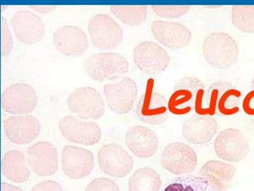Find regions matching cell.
Instances as JSON below:
<instances>
[{
    "label": "cell",
    "instance_id": "1",
    "mask_svg": "<svg viewBox=\"0 0 254 191\" xmlns=\"http://www.w3.org/2000/svg\"><path fill=\"white\" fill-rule=\"evenodd\" d=\"M203 54L207 63L216 69L225 70L236 63L239 47L236 41L223 32H215L206 37Z\"/></svg>",
    "mask_w": 254,
    "mask_h": 191
},
{
    "label": "cell",
    "instance_id": "2",
    "mask_svg": "<svg viewBox=\"0 0 254 191\" xmlns=\"http://www.w3.org/2000/svg\"><path fill=\"white\" fill-rule=\"evenodd\" d=\"M88 76L97 82L112 81L128 73V61L118 53H98L84 63Z\"/></svg>",
    "mask_w": 254,
    "mask_h": 191
},
{
    "label": "cell",
    "instance_id": "3",
    "mask_svg": "<svg viewBox=\"0 0 254 191\" xmlns=\"http://www.w3.org/2000/svg\"><path fill=\"white\" fill-rule=\"evenodd\" d=\"M241 92L232 84L218 81L211 85L207 92L208 108L211 115L230 116L240 110Z\"/></svg>",
    "mask_w": 254,
    "mask_h": 191
},
{
    "label": "cell",
    "instance_id": "4",
    "mask_svg": "<svg viewBox=\"0 0 254 191\" xmlns=\"http://www.w3.org/2000/svg\"><path fill=\"white\" fill-rule=\"evenodd\" d=\"M205 95L203 82L195 78H184L177 82L168 101V109L175 115H185L194 108L200 95Z\"/></svg>",
    "mask_w": 254,
    "mask_h": 191
},
{
    "label": "cell",
    "instance_id": "5",
    "mask_svg": "<svg viewBox=\"0 0 254 191\" xmlns=\"http://www.w3.org/2000/svg\"><path fill=\"white\" fill-rule=\"evenodd\" d=\"M88 29L92 43L99 49H113L123 41V29L108 15L97 14L93 16L88 22Z\"/></svg>",
    "mask_w": 254,
    "mask_h": 191
},
{
    "label": "cell",
    "instance_id": "6",
    "mask_svg": "<svg viewBox=\"0 0 254 191\" xmlns=\"http://www.w3.org/2000/svg\"><path fill=\"white\" fill-rule=\"evenodd\" d=\"M198 157L195 151L183 142L170 144L164 149L160 164L164 169L175 175L192 173L196 167Z\"/></svg>",
    "mask_w": 254,
    "mask_h": 191
},
{
    "label": "cell",
    "instance_id": "7",
    "mask_svg": "<svg viewBox=\"0 0 254 191\" xmlns=\"http://www.w3.org/2000/svg\"><path fill=\"white\" fill-rule=\"evenodd\" d=\"M68 108L80 118L97 120L105 113L103 98L95 89L80 87L70 95L67 100Z\"/></svg>",
    "mask_w": 254,
    "mask_h": 191
},
{
    "label": "cell",
    "instance_id": "8",
    "mask_svg": "<svg viewBox=\"0 0 254 191\" xmlns=\"http://www.w3.org/2000/svg\"><path fill=\"white\" fill-rule=\"evenodd\" d=\"M38 95L28 84L16 83L7 87L1 95V108L7 113L26 115L36 109Z\"/></svg>",
    "mask_w": 254,
    "mask_h": 191
},
{
    "label": "cell",
    "instance_id": "9",
    "mask_svg": "<svg viewBox=\"0 0 254 191\" xmlns=\"http://www.w3.org/2000/svg\"><path fill=\"white\" fill-rule=\"evenodd\" d=\"M133 60L138 68L148 75L163 73L170 63V58L161 46L153 41H143L133 49Z\"/></svg>",
    "mask_w": 254,
    "mask_h": 191
},
{
    "label": "cell",
    "instance_id": "10",
    "mask_svg": "<svg viewBox=\"0 0 254 191\" xmlns=\"http://www.w3.org/2000/svg\"><path fill=\"white\" fill-rule=\"evenodd\" d=\"M214 150L220 159L238 162L250 153V146L243 132L237 129L228 128L222 130L217 136Z\"/></svg>",
    "mask_w": 254,
    "mask_h": 191
},
{
    "label": "cell",
    "instance_id": "11",
    "mask_svg": "<svg viewBox=\"0 0 254 191\" xmlns=\"http://www.w3.org/2000/svg\"><path fill=\"white\" fill-rule=\"evenodd\" d=\"M98 164L105 174L115 178L127 177L133 167L131 156L122 146L115 143L105 145L100 149Z\"/></svg>",
    "mask_w": 254,
    "mask_h": 191
},
{
    "label": "cell",
    "instance_id": "12",
    "mask_svg": "<svg viewBox=\"0 0 254 191\" xmlns=\"http://www.w3.org/2000/svg\"><path fill=\"white\" fill-rule=\"evenodd\" d=\"M59 128L65 139L80 145H96L102 137L101 130L98 124L78 120L73 115L64 117L60 121Z\"/></svg>",
    "mask_w": 254,
    "mask_h": 191
},
{
    "label": "cell",
    "instance_id": "13",
    "mask_svg": "<svg viewBox=\"0 0 254 191\" xmlns=\"http://www.w3.org/2000/svg\"><path fill=\"white\" fill-rule=\"evenodd\" d=\"M104 94L110 109L124 115L133 108L138 95V87L132 79L125 78L118 83L105 85Z\"/></svg>",
    "mask_w": 254,
    "mask_h": 191
},
{
    "label": "cell",
    "instance_id": "14",
    "mask_svg": "<svg viewBox=\"0 0 254 191\" xmlns=\"http://www.w3.org/2000/svg\"><path fill=\"white\" fill-rule=\"evenodd\" d=\"M62 167L66 177L79 180L88 177L94 168V156L91 151L72 145L65 146Z\"/></svg>",
    "mask_w": 254,
    "mask_h": 191
},
{
    "label": "cell",
    "instance_id": "15",
    "mask_svg": "<svg viewBox=\"0 0 254 191\" xmlns=\"http://www.w3.org/2000/svg\"><path fill=\"white\" fill-rule=\"evenodd\" d=\"M11 24L15 36L23 44H36L42 41L46 33L43 19L28 10H19L15 13Z\"/></svg>",
    "mask_w": 254,
    "mask_h": 191
},
{
    "label": "cell",
    "instance_id": "16",
    "mask_svg": "<svg viewBox=\"0 0 254 191\" xmlns=\"http://www.w3.org/2000/svg\"><path fill=\"white\" fill-rule=\"evenodd\" d=\"M26 158L30 168L41 177L54 175L59 169L58 150L51 142H39L31 146Z\"/></svg>",
    "mask_w": 254,
    "mask_h": 191
},
{
    "label": "cell",
    "instance_id": "17",
    "mask_svg": "<svg viewBox=\"0 0 254 191\" xmlns=\"http://www.w3.org/2000/svg\"><path fill=\"white\" fill-rule=\"evenodd\" d=\"M4 128L10 142L16 145H26L39 136L41 126L33 115H16L4 121Z\"/></svg>",
    "mask_w": 254,
    "mask_h": 191
},
{
    "label": "cell",
    "instance_id": "18",
    "mask_svg": "<svg viewBox=\"0 0 254 191\" xmlns=\"http://www.w3.org/2000/svg\"><path fill=\"white\" fill-rule=\"evenodd\" d=\"M168 102L160 94L148 90L140 98L136 105V115L142 122L160 125L168 117Z\"/></svg>",
    "mask_w": 254,
    "mask_h": 191
},
{
    "label": "cell",
    "instance_id": "19",
    "mask_svg": "<svg viewBox=\"0 0 254 191\" xmlns=\"http://www.w3.org/2000/svg\"><path fill=\"white\" fill-rule=\"evenodd\" d=\"M57 50L68 57L81 56L88 48L86 33L77 26H65L57 29L53 35Z\"/></svg>",
    "mask_w": 254,
    "mask_h": 191
},
{
    "label": "cell",
    "instance_id": "20",
    "mask_svg": "<svg viewBox=\"0 0 254 191\" xmlns=\"http://www.w3.org/2000/svg\"><path fill=\"white\" fill-rule=\"evenodd\" d=\"M151 30L159 43L172 50L185 48L191 39L190 29L181 23L156 20L152 23Z\"/></svg>",
    "mask_w": 254,
    "mask_h": 191
},
{
    "label": "cell",
    "instance_id": "21",
    "mask_svg": "<svg viewBox=\"0 0 254 191\" xmlns=\"http://www.w3.org/2000/svg\"><path fill=\"white\" fill-rule=\"evenodd\" d=\"M218 131V122L209 115H192L185 120L182 134L193 145H205L211 141Z\"/></svg>",
    "mask_w": 254,
    "mask_h": 191
},
{
    "label": "cell",
    "instance_id": "22",
    "mask_svg": "<svg viewBox=\"0 0 254 191\" xmlns=\"http://www.w3.org/2000/svg\"><path fill=\"white\" fill-rule=\"evenodd\" d=\"M125 144L133 155L140 158H150L159 148V140L153 130L142 125L128 129L125 135Z\"/></svg>",
    "mask_w": 254,
    "mask_h": 191
},
{
    "label": "cell",
    "instance_id": "23",
    "mask_svg": "<svg viewBox=\"0 0 254 191\" xmlns=\"http://www.w3.org/2000/svg\"><path fill=\"white\" fill-rule=\"evenodd\" d=\"M236 169L231 164L209 161L200 167V177L204 179L216 191H227L231 185Z\"/></svg>",
    "mask_w": 254,
    "mask_h": 191
},
{
    "label": "cell",
    "instance_id": "24",
    "mask_svg": "<svg viewBox=\"0 0 254 191\" xmlns=\"http://www.w3.org/2000/svg\"><path fill=\"white\" fill-rule=\"evenodd\" d=\"M26 156L21 151L10 150L1 160V172L6 179L15 183L27 182L31 176Z\"/></svg>",
    "mask_w": 254,
    "mask_h": 191
},
{
    "label": "cell",
    "instance_id": "25",
    "mask_svg": "<svg viewBox=\"0 0 254 191\" xmlns=\"http://www.w3.org/2000/svg\"><path fill=\"white\" fill-rule=\"evenodd\" d=\"M161 179L156 171L149 167L138 169L128 181V191H160Z\"/></svg>",
    "mask_w": 254,
    "mask_h": 191
},
{
    "label": "cell",
    "instance_id": "26",
    "mask_svg": "<svg viewBox=\"0 0 254 191\" xmlns=\"http://www.w3.org/2000/svg\"><path fill=\"white\" fill-rule=\"evenodd\" d=\"M110 10L122 22L129 26L141 24L148 14L145 5H112Z\"/></svg>",
    "mask_w": 254,
    "mask_h": 191
},
{
    "label": "cell",
    "instance_id": "27",
    "mask_svg": "<svg viewBox=\"0 0 254 191\" xmlns=\"http://www.w3.org/2000/svg\"><path fill=\"white\" fill-rule=\"evenodd\" d=\"M163 191H216L203 178L185 175L169 183Z\"/></svg>",
    "mask_w": 254,
    "mask_h": 191
},
{
    "label": "cell",
    "instance_id": "28",
    "mask_svg": "<svg viewBox=\"0 0 254 191\" xmlns=\"http://www.w3.org/2000/svg\"><path fill=\"white\" fill-rule=\"evenodd\" d=\"M232 22L235 28L244 33H254V6L234 5Z\"/></svg>",
    "mask_w": 254,
    "mask_h": 191
},
{
    "label": "cell",
    "instance_id": "29",
    "mask_svg": "<svg viewBox=\"0 0 254 191\" xmlns=\"http://www.w3.org/2000/svg\"><path fill=\"white\" fill-rule=\"evenodd\" d=\"M190 5H153L152 9L158 16L165 18H177L185 16L190 11Z\"/></svg>",
    "mask_w": 254,
    "mask_h": 191
},
{
    "label": "cell",
    "instance_id": "30",
    "mask_svg": "<svg viewBox=\"0 0 254 191\" xmlns=\"http://www.w3.org/2000/svg\"><path fill=\"white\" fill-rule=\"evenodd\" d=\"M14 48V41L10 31L7 20L1 18V54L2 57L8 56Z\"/></svg>",
    "mask_w": 254,
    "mask_h": 191
},
{
    "label": "cell",
    "instance_id": "31",
    "mask_svg": "<svg viewBox=\"0 0 254 191\" xmlns=\"http://www.w3.org/2000/svg\"><path fill=\"white\" fill-rule=\"evenodd\" d=\"M86 191H120V188L111 179L98 178L87 186Z\"/></svg>",
    "mask_w": 254,
    "mask_h": 191
},
{
    "label": "cell",
    "instance_id": "32",
    "mask_svg": "<svg viewBox=\"0 0 254 191\" xmlns=\"http://www.w3.org/2000/svg\"><path fill=\"white\" fill-rule=\"evenodd\" d=\"M31 191H64L58 183L53 181H44L37 184Z\"/></svg>",
    "mask_w": 254,
    "mask_h": 191
},
{
    "label": "cell",
    "instance_id": "33",
    "mask_svg": "<svg viewBox=\"0 0 254 191\" xmlns=\"http://www.w3.org/2000/svg\"><path fill=\"white\" fill-rule=\"evenodd\" d=\"M244 111L250 115H254V90L249 92L242 103Z\"/></svg>",
    "mask_w": 254,
    "mask_h": 191
},
{
    "label": "cell",
    "instance_id": "34",
    "mask_svg": "<svg viewBox=\"0 0 254 191\" xmlns=\"http://www.w3.org/2000/svg\"><path fill=\"white\" fill-rule=\"evenodd\" d=\"M29 7L41 14H48L57 9L56 5H29Z\"/></svg>",
    "mask_w": 254,
    "mask_h": 191
},
{
    "label": "cell",
    "instance_id": "35",
    "mask_svg": "<svg viewBox=\"0 0 254 191\" xmlns=\"http://www.w3.org/2000/svg\"><path fill=\"white\" fill-rule=\"evenodd\" d=\"M1 191H23V190L20 189V188L10 185L7 183H1Z\"/></svg>",
    "mask_w": 254,
    "mask_h": 191
},
{
    "label": "cell",
    "instance_id": "36",
    "mask_svg": "<svg viewBox=\"0 0 254 191\" xmlns=\"http://www.w3.org/2000/svg\"><path fill=\"white\" fill-rule=\"evenodd\" d=\"M7 8H8L7 5H3V4L1 5V11H4V10H6V9H7Z\"/></svg>",
    "mask_w": 254,
    "mask_h": 191
},
{
    "label": "cell",
    "instance_id": "37",
    "mask_svg": "<svg viewBox=\"0 0 254 191\" xmlns=\"http://www.w3.org/2000/svg\"><path fill=\"white\" fill-rule=\"evenodd\" d=\"M251 89H252V90H254V75L253 79H252V85H251Z\"/></svg>",
    "mask_w": 254,
    "mask_h": 191
},
{
    "label": "cell",
    "instance_id": "38",
    "mask_svg": "<svg viewBox=\"0 0 254 191\" xmlns=\"http://www.w3.org/2000/svg\"><path fill=\"white\" fill-rule=\"evenodd\" d=\"M252 125H253V127L254 129V118L253 119V120H252Z\"/></svg>",
    "mask_w": 254,
    "mask_h": 191
}]
</instances>
